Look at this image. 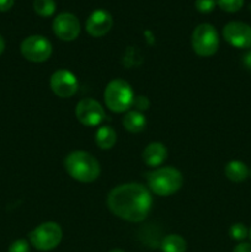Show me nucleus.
<instances>
[{
    "label": "nucleus",
    "mask_w": 251,
    "mask_h": 252,
    "mask_svg": "<svg viewBox=\"0 0 251 252\" xmlns=\"http://www.w3.org/2000/svg\"><path fill=\"white\" fill-rule=\"evenodd\" d=\"M162 252H185L186 251V241L184 238L176 234H170L165 236L161 241Z\"/></svg>",
    "instance_id": "f3484780"
},
{
    "label": "nucleus",
    "mask_w": 251,
    "mask_h": 252,
    "mask_svg": "<svg viewBox=\"0 0 251 252\" xmlns=\"http://www.w3.org/2000/svg\"><path fill=\"white\" fill-rule=\"evenodd\" d=\"M33 10L39 16L49 17L56 12V1L54 0H34Z\"/></svg>",
    "instance_id": "a211bd4d"
},
{
    "label": "nucleus",
    "mask_w": 251,
    "mask_h": 252,
    "mask_svg": "<svg viewBox=\"0 0 251 252\" xmlns=\"http://www.w3.org/2000/svg\"><path fill=\"white\" fill-rule=\"evenodd\" d=\"M75 115L79 122L86 127H96L106 120V113L102 106L93 98H83L75 108Z\"/></svg>",
    "instance_id": "6e6552de"
},
{
    "label": "nucleus",
    "mask_w": 251,
    "mask_h": 252,
    "mask_svg": "<svg viewBox=\"0 0 251 252\" xmlns=\"http://www.w3.org/2000/svg\"><path fill=\"white\" fill-rule=\"evenodd\" d=\"M21 54L27 61L33 63H42L48 61L52 54V44L46 37L33 34L22 41L20 47Z\"/></svg>",
    "instance_id": "0eeeda50"
},
{
    "label": "nucleus",
    "mask_w": 251,
    "mask_h": 252,
    "mask_svg": "<svg viewBox=\"0 0 251 252\" xmlns=\"http://www.w3.org/2000/svg\"><path fill=\"white\" fill-rule=\"evenodd\" d=\"M103 97H105V103L108 110L116 113H122L132 107L135 96L127 81L122 79H116V80L110 81L106 86Z\"/></svg>",
    "instance_id": "20e7f679"
},
{
    "label": "nucleus",
    "mask_w": 251,
    "mask_h": 252,
    "mask_svg": "<svg viewBox=\"0 0 251 252\" xmlns=\"http://www.w3.org/2000/svg\"><path fill=\"white\" fill-rule=\"evenodd\" d=\"M224 39L235 48H250L251 26L241 21H231L223 29Z\"/></svg>",
    "instance_id": "9b49d317"
},
{
    "label": "nucleus",
    "mask_w": 251,
    "mask_h": 252,
    "mask_svg": "<svg viewBox=\"0 0 251 252\" xmlns=\"http://www.w3.org/2000/svg\"><path fill=\"white\" fill-rule=\"evenodd\" d=\"M51 89L58 97L69 98L78 91V79L71 71L65 69H59L54 71L51 76Z\"/></svg>",
    "instance_id": "9d476101"
},
{
    "label": "nucleus",
    "mask_w": 251,
    "mask_h": 252,
    "mask_svg": "<svg viewBox=\"0 0 251 252\" xmlns=\"http://www.w3.org/2000/svg\"><path fill=\"white\" fill-rule=\"evenodd\" d=\"M249 238H250V240H251V228H250V230H249Z\"/></svg>",
    "instance_id": "c85d7f7f"
},
{
    "label": "nucleus",
    "mask_w": 251,
    "mask_h": 252,
    "mask_svg": "<svg viewBox=\"0 0 251 252\" xmlns=\"http://www.w3.org/2000/svg\"><path fill=\"white\" fill-rule=\"evenodd\" d=\"M153 199L144 185L123 184L115 187L107 196L110 211L123 220L139 223L144 220L152 209Z\"/></svg>",
    "instance_id": "f257e3e1"
},
{
    "label": "nucleus",
    "mask_w": 251,
    "mask_h": 252,
    "mask_svg": "<svg viewBox=\"0 0 251 252\" xmlns=\"http://www.w3.org/2000/svg\"><path fill=\"white\" fill-rule=\"evenodd\" d=\"M192 48L198 56L211 57L218 51L219 36L216 27L211 24H201L192 33Z\"/></svg>",
    "instance_id": "39448f33"
},
{
    "label": "nucleus",
    "mask_w": 251,
    "mask_h": 252,
    "mask_svg": "<svg viewBox=\"0 0 251 252\" xmlns=\"http://www.w3.org/2000/svg\"><path fill=\"white\" fill-rule=\"evenodd\" d=\"M4 49H5V41H4V38L1 37V34H0V54L4 52Z\"/></svg>",
    "instance_id": "bb28decb"
},
{
    "label": "nucleus",
    "mask_w": 251,
    "mask_h": 252,
    "mask_svg": "<svg viewBox=\"0 0 251 252\" xmlns=\"http://www.w3.org/2000/svg\"><path fill=\"white\" fill-rule=\"evenodd\" d=\"M149 105V100L144 96H135L134 101H133V106L135 107V111H139V112L148 110Z\"/></svg>",
    "instance_id": "5701e85b"
},
{
    "label": "nucleus",
    "mask_w": 251,
    "mask_h": 252,
    "mask_svg": "<svg viewBox=\"0 0 251 252\" xmlns=\"http://www.w3.org/2000/svg\"><path fill=\"white\" fill-rule=\"evenodd\" d=\"M217 5L225 12H236L243 7L244 0H217Z\"/></svg>",
    "instance_id": "6ab92c4d"
},
{
    "label": "nucleus",
    "mask_w": 251,
    "mask_h": 252,
    "mask_svg": "<svg viewBox=\"0 0 251 252\" xmlns=\"http://www.w3.org/2000/svg\"><path fill=\"white\" fill-rule=\"evenodd\" d=\"M95 142L101 149H111L117 142V134L113 128L108 127V126H102L96 132Z\"/></svg>",
    "instance_id": "dca6fc26"
},
{
    "label": "nucleus",
    "mask_w": 251,
    "mask_h": 252,
    "mask_svg": "<svg viewBox=\"0 0 251 252\" xmlns=\"http://www.w3.org/2000/svg\"><path fill=\"white\" fill-rule=\"evenodd\" d=\"M14 2L15 0H0V11H9V10L14 6Z\"/></svg>",
    "instance_id": "b1692460"
},
{
    "label": "nucleus",
    "mask_w": 251,
    "mask_h": 252,
    "mask_svg": "<svg viewBox=\"0 0 251 252\" xmlns=\"http://www.w3.org/2000/svg\"><path fill=\"white\" fill-rule=\"evenodd\" d=\"M243 62H244V65H245L249 70H251V49L246 52V54L244 56Z\"/></svg>",
    "instance_id": "a878e982"
},
{
    "label": "nucleus",
    "mask_w": 251,
    "mask_h": 252,
    "mask_svg": "<svg viewBox=\"0 0 251 252\" xmlns=\"http://www.w3.org/2000/svg\"><path fill=\"white\" fill-rule=\"evenodd\" d=\"M233 252H251V244L240 243L234 248Z\"/></svg>",
    "instance_id": "393cba45"
},
{
    "label": "nucleus",
    "mask_w": 251,
    "mask_h": 252,
    "mask_svg": "<svg viewBox=\"0 0 251 252\" xmlns=\"http://www.w3.org/2000/svg\"><path fill=\"white\" fill-rule=\"evenodd\" d=\"M53 32L59 39L65 42L74 41L80 33V22L75 15L70 12H62L53 20Z\"/></svg>",
    "instance_id": "1a4fd4ad"
},
{
    "label": "nucleus",
    "mask_w": 251,
    "mask_h": 252,
    "mask_svg": "<svg viewBox=\"0 0 251 252\" xmlns=\"http://www.w3.org/2000/svg\"><path fill=\"white\" fill-rule=\"evenodd\" d=\"M113 19L106 10H95L88 17L85 24L86 32L93 37H102L112 29Z\"/></svg>",
    "instance_id": "f8f14e48"
},
{
    "label": "nucleus",
    "mask_w": 251,
    "mask_h": 252,
    "mask_svg": "<svg viewBox=\"0 0 251 252\" xmlns=\"http://www.w3.org/2000/svg\"><path fill=\"white\" fill-rule=\"evenodd\" d=\"M62 236H63V231L61 226L53 221H47L33 229L30 233L29 238L37 250L49 251L59 245Z\"/></svg>",
    "instance_id": "423d86ee"
},
{
    "label": "nucleus",
    "mask_w": 251,
    "mask_h": 252,
    "mask_svg": "<svg viewBox=\"0 0 251 252\" xmlns=\"http://www.w3.org/2000/svg\"><path fill=\"white\" fill-rule=\"evenodd\" d=\"M123 127L130 133H139L147 126V120L145 116L139 111H129L126 113V116L122 120Z\"/></svg>",
    "instance_id": "4468645a"
},
{
    "label": "nucleus",
    "mask_w": 251,
    "mask_h": 252,
    "mask_svg": "<svg viewBox=\"0 0 251 252\" xmlns=\"http://www.w3.org/2000/svg\"><path fill=\"white\" fill-rule=\"evenodd\" d=\"M229 235H230V238L233 239V240L241 241V240H244L245 238H248L249 230H248V228L244 225V224L236 223V224H233V225L230 226Z\"/></svg>",
    "instance_id": "aec40b11"
},
{
    "label": "nucleus",
    "mask_w": 251,
    "mask_h": 252,
    "mask_svg": "<svg viewBox=\"0 0 251 252\" xmlns=\"http://www.w3.org/2000/svg\"><path fill=\"white\" fill-rule=\"evenodd\" d=\"M224 172H225V176L233 182H241L249 176L248 166L239 160H233V161L228 162Z\"/></svg>",
    "instance_id": "2eb2a0df"
},
{
    "label": "nucleus",
    "mask_w": 251,
    "mask_h": 252,
    "mask_svg": "<svg viewBox=\"0 0 251 252\" xmlns=\"http://www.w3.org/2000/svg\"><path fill=\"white\" fill-rule=\"evenodd\" d=\"M110 252H125V251L121 250V249H113V250H111Z\"/></svg>",
    "instance_id": "cd10ccee"
},
{
    "label": "nucleus",
    "mask_w": 251,
    "mask_h": 252,
    "mask_svg": "<svg viewBox=\"0 0 251 252\" xmlns=\"http://www.w3.org/2000/svg\"><path fill=\"white\" fill-rule=\"evenodd\" d=\"M167 149L162 143H150L143 150V161L150 167H157L166 160Z\"/></svg>",
    "instance_id": "ddd939ff"
},
{
    "label": "nucleus",
    "mask_w": 251,
    "mask_h": 252,
    "mask_svg": "<svg viewBox=\"0 0 251 252\" xmlns=\"http://www.w3.org/2000/svg\"><path fill=\"white\" fill-rule=\"evenodd\" d=\"M64 167L69 176L80 182H94L100 176L101 167L97 160L89 153L75 150L66 155Z\"/></svg>",
    "instance_id": "f03ea898"
},
{
    "label": "nucleus",
    "mask_w": 251,
    "mask_h": 252,
    "mask_svg": "<svg viewBox=\"0 0 251 252\" xmlns=\"http://www.w3.org/2000/svg\"><path fill=\"white\" fill-rule=\"evenodd\" d=\"M217 5V0H196L194 6H196L197 11L201 14H209L214 10Z\"/></svg>",
    "instance_id": "412c9836"
},
{
    "label": "nucleus",
    "mask_w": 251,
    "mask_h": 252,
    "mask_svg": "<svg viewBox=\"0 0 251 252\" xmlns=\"http://www.w3.org/2000/svg\"><path fill=\"white\" fill-rule=\"evenodd\" d=\"M9 252H30L29 243H27L26 240H24V239L14 241V243L10 245Z\"/></svg>",
    "instance_id": "4be33fe9"
},
{
    "label": "nucleus",
    "mask_w": 251,
    "mask_h": 252,
    "mask_svg": "<svg viewBox=\"0 0 251 252\" xmlns=\"http://www.w3.org/2000/svg\"><path fill=\"white\" fill-rule=\"evenodd\" d=\"M182 184V174L175 167H159L148 174V186L157 196H171L181 189Z\"/></svg>",
    "instance_id": "7ed1b4c3"
},
{
    "label": "nucleus",
    "mask_w": 251,
    "mask_h": 252,
    "mask_svg": "<svg viewBox=\"0 0 251 252\" xmlns=\"http://www.w3.org/2000/svg\"><path fill=\"white\" fill-rule=\"evenodd\" d=\"M250 176H251V172H250Z\"/></svg>",
    "instance_id": "c756f323"
}]
</instances>
